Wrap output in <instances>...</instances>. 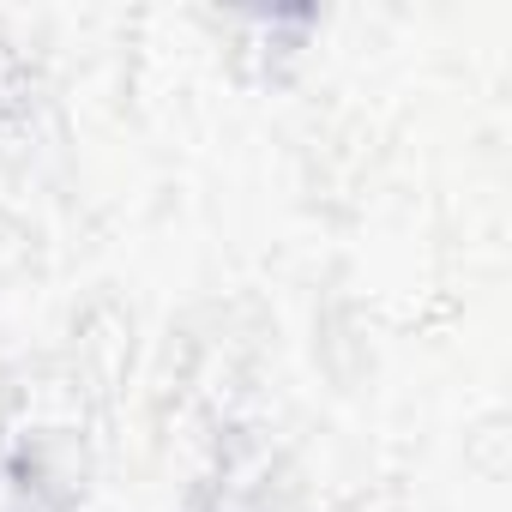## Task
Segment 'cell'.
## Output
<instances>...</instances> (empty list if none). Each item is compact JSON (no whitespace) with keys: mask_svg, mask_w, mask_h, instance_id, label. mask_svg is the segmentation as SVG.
<instances>
[{"mask_svg":"<svg viewBox=\"0 0 512 512\" xmlns=\"http://www.w3.org/2000/svg\"><path fill=\"white\" fill-rule=\"evenodd\" d=\"M97 494V452L79 422H19L0 440V512H85Z\"/></svg>","mask_w":512,"mask_h":512,"instance_id":"obj_1","label":"cell"},{"mask_svg":"<svg viewBox=\"0 0 512 512\" xmlns=\"http://www.w3.org/2000/svg\"><path fill=\"white\" fill-rule=\"evenodd\" d=\"M320 13L308 7H272V13H223V55L229 73L253 91H278L302 73V61L320 43Z\"/></svg>","mask_w":512,"mask_h":512,"instance_id":"obj_2","label":"cell"},{"mask_svg":"<svg viewBox=\"0 0 512 512\" xmlns=\"http://www.w3.org/2000/svg\"><path fill=\"white\" fill-rule=\"evenodd\" d=\"M49 115V67L43 55L0 19V157H19Z\"/></svg>","mask_w":512,"mask_h":512,"instance_id":"obj_3","label":"cell"}]
</instances>
